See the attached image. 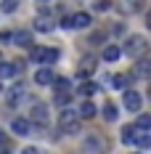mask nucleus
<instances>
[{"label": "nucleus", "instance_id": "obj_24", "mask_svg": "<svg viewBox=\"0 0 151 154\" xmlns=\"http://www.w3.org/2000/svg\"><path fill=\"white\" fill-rule=\"evenodd\" d=\"M135 128H138V130H151V117H149V114H138Z\"/></svg>", "mask_w": 151, "mask_h": 154}, {"label": "nucleus", "instance_id": "obj_7", "mask_svg": "<svg viewBox=\"0 0 151 154\" xmlns=\"http://www.w3.org/2000/svg\"><path fill=\"white\" fill-rule=\"evenodd\" d=\"M29 122H32V125H40V128H45V125H48V106H45V104H40V101H35V104H32Z\"/></svg>", "mask_w": 151, "mask_h": 154}, {"label": "nucleus", "instance_id": "obj_20", "mask_svg": "<svg viewBox=\"0 0 151 154\" xmlns=\"http://www.w3.org/2000/svg\"><path fill=\"white\" fill-rule=\"evenodd\" d=\"M104 149H106V143L98 136H90V138L85 141V152H104Z\"/></svg>", "mask_w": 151, "mask_h": 154}, {"label": "nucleus", "instance_id": "obj_12", "mask_svg": "<svg viewBox=\"0 0 151 154\" xmlns=\"http://www.w3.org/2000/svg\"><path fill=\"white\" fill-rule=\"evenodd\" d=\"M11 40H14L19 48H29L32 45V32L29 29H19V32H11Z\"/></svg>", "mask_w": 151, "mask_h": 154}, {"label": "nucleus", "instance_id": "obj_33", "mask_svg": "<svg viewBox=\"0 0 151 154\" xmlns=\"http://www.w3.org/2000/svg\"><path fill=\"white\" fill-rule=\"evenodd\" d=\"M40 3H45V0H40Z\"/></svg>", "mask_w": 151, "mask_h": 154}, {"label": "nucleus", "instance_id": "obj_4", "mask_svg": "<svg viewBox=\"0 0 151 154\" xmlns=\"http://www.w3.org/2000/svg\"><path fill=\"white\" fill-rule=\"evenodd\" d=\"M24 96H27V85H24V82H16L14 88L5 91V104H8L11 109H16L21 101H24Z\"/></svg>", "mask_w": 151, "mask_h": 154}, {"label": "nucleus", "instance_id": "obj_29", "mask_svg": "<svg viewBox=\"0 0 151 154\" xmlns=\"http://www.w3.org/2000/svg\"><path fill=\"white\" fill-rule=\"evenodd\" d=\"M11 43V32H0V45H8Z\"/></svg>", "mask_w": 151, "mask_h": 154}, {"label": "nucleus", "instance_id": "obj_27", "mask_svg": "<svg viewBox=\"0 0 151 154\" xmlns=\"http://www.w3.org/2000/svg\"><path fill=\"white\" fill-rule=\"evenodd\" d=\"M69 98H72V91H61V93H56V104H59V106H66V104H69Z\"/></svg>", "mask_w": 151, "mask_h": 154}, {"label": "nucleus", "instance_id": "obj_9", "mask_svg": "<svg viewBox=\"0 0 151 154\" xmlns=\"http://www.w3.org/2000/svg\"><path fill=\"white\" fill-rule=\"evenodd\" d=\"M53 77H56V72L50 69V64H43V66L35 72V82H37V85H50Z\"/></svg>", "mask_w": 151, "mask_h": 154}, {"label": "nucleus", "instance_id": "obj_5", "mask_svg": "<svg viewBox=\"0 0 151 154\" xmlns=\"http://www.w3.org/2000/svg\"><path fill=\"white\" fill-rule=\"evenodd\" d=\"M122 106L127 109V112H140V106H143V98H140V93L138 91H122Z\"/></svg>", "mask_w": 151, "mask_h": 154}, {"label": "nucleus", "instance_id": "obj_1", "mask_svg": "<svg viewBox=\"0 0 151 154\" xmlns=\"http://www.w3.org/2000/svg\"><path fill=\"white\" fill-rule=\"evenodd\" d=\"M59 128H61V133H66V136H80V130H82V120L77 117L74 109H69V104L59 114Z\"/></svg>", "mask_w": 151, "mask_h": 154}, {"label": "nucleus", "instance_id": "obj_28", "mask_svg": "<svg viewBox=\"0 0 151 154\" xmlns=\"http://www.w3.org/2000/svg\"><path fill=\"white\" fill-rule=\"evenodd\" d=\"M109 8H111L109 0H95V11H109Z\"/></svg>", "mask_w": 151, "mask_h": 154}, {"label": "nucleus", "instance_id": "obj_23", "mask_svg": "<svg viewBox=\"0 0 151 154\" xmlns=\"http://www.w3.org/2000/svg\"><path fill=\"white\" fill-rule=\"evenodd\" d=\"M53 88H56V93H61V91H72V82L66 80V77H53V82H50Z\"/></svg>", "mask_w": 151, "mask_h": 154}, {"label": "nucleus", "instance_id": "obj_13", "mask_svg": "<svg viewBox=\"0 0 151 154\" xmlns=\"http://www.w3.org/2000/svg\"><path fill=\"white\" fill-rule=\"evenodd\" d=\"M32 27H35L37 32H50V29H53V21H50V16H48V14H40L35 21H32Z\"/></svg>", "mask_w": 151, "mask_h": 154}, {"label": "nucleus", "instance_id": "obj_21", "mask_svg": "<svg viewBox=\"0 0 151 154\" xmlns=\"http://www.w3.org/2000/svg\"><path fill=\"white\" fill-rule=\"evenodd\" d=\"M77 93H80V96H85V98H90L93 93H98V85H95V82H90V80H85V82L77 88Z\"/></svg>", "mask_w": 151, "mask_h": 154}, {"label": "nucleus", "instance_id": "obj_3", "mask_svg": "<svg viewBox=\"0 0 151 154\" xmlns=\"http://www.w3.org/2000/svg\"><path fill=\"white\" fill-rule=\"evenodd\" d=\"M32 48V59L35 61H40V64H53L59 61V51L56 48H40V45H29Z\"/></svg>", "mask_w": 151, "mask_h": 154}, {"label": "nucleus", "instance_id": "obj_2", "mask_svg": "<svg viewBox=\"0 0 151 154\" xmlns=\"http://www.w3.org/2000/svg\"><path fill=\"white\" fill-rule=\"evenodd\" d=\"M146 48H149V40H146L143 35H127V40H125V45H122V53L130 56V59H138V56L146 53Z\"/></svg>", "mask_w": 151, "mask_h": 154}, {"label": "nucleus", "instance_id": "obj_31", "mask_svg": "<svg viewBox=\"0 0 151 154\" xmlns=\"http://www.w3.org/2000/svg\"><path fill=\"white\" fill-rule=\"evenodd\" d=\"M0 143H5V133L3 130H0Z\"/></svg>", "mask_w": 151, "mask_h": 154}, {"label": "nucleus", "instance_id": "obj_32", "mask_svg": "<svg viewBox=\"0 0 151 154\" xmlns=\"http://www.w3.org/2000/svg\"><path fill=\"white\" fill-rule=\"evenodd\" d=\"M3 91H5V88H3V80H0V93H3Z\"/></svg>", "mask_w": 151, "mask_h": 154}, {"label": "nucleus", "instance_id": "obj_30", "mask_svg": "<svg viewBox=\"0 0 151 154\" xmlns=\"http://www.w3.org/2000/svg\"><path fill=\"white\" fill-rule=\"evenodd\" d=\"M61 27H64V29H72V21H69V16H64V19H61Z\"/></svg>", "mask_w": 151, "mask_h": 154}, {"label": "nucleus", "instance_id": "obj_18", "mask_svg": "<svg viewBox=\"0 0 151 154\" xmlns=\"http://www.w3.org/2000/svg\"><path fill=\"white\" fill-rule=\"evenodd\" d=\"M135 130H138L135 125H125V128L119 130V133H122V136H119V141L125 143V146H133V138H135Z\"/></svg>", "mask_w": 151, "mask_h": 154}, {"label": "nucleus", "instance_id": "obj_11", "mask_svg": "<svg viewBox=\"0 0 151 154\" xmlns=\"http://www.w3.org/2000/svg\"><path fill=\"white\" fill-rule=\"evenodd\" d=\"M19 69H21V61H0V80H14L16 75H19Z\"/></svg>", "mask_w": 151, "mask_h": 154}, {"label": "nucleus", "instance_id": "obj_15", "mask_svg": "<svg viewBox=\"0 0 151 154\" xmlns=\"http://www.w3.org/2000/svg\"><path fill=\"white\" fill-rule=\"evenodd\" d=\"M133 77H138V80H146V77H149V59H146V56H138V64H135Z\"/></svg>", "mask_w": 151, "mask_h": 154}, {"label": "nucleus", "instance_id": "obj_34", "mask_svg": "<svg viewBox=\"0 0 151 154\" xmlns=\"http://www.w3.org/2000/svg\"><path fill=\"white\" fill-rule=\"evenodd\" d=\"M0 61H3V59H0Z\"/></svg>", "mask_w": 151, "mask_h": 154}, {"label": "nucleus", "instance_id": "obj_22", "mask_svg": "<svg viewBox=\"0 0 151 154\" xmlns=\"http://www.w3.org/2000/svg\"><path fill=\"white\" fill-rule=\"evenodd\" d=\"M122 3H125V11H130V14H140L146 8V0H122Z\"/></svg>", "mask_w": 151, "mask_h": 154}, {"label": "nucleus", "instance_id": "obj_26", "mask_svg": "<svg viewBox=\"0 0 151 154\" xmlns=\"http://www.w3.org/2000/svg\"><path fill=\"white\" fill-rule=\"evenodd\" d=\"M109 82H111V85H114V88H117V91H125V88H127V77H122V75H117V77H111V80H109Z\"/></svg>", "mask_w": 151, "mask_h": 154}, {"label": "nucleus", "instance_id": "obj_16", "mask_svg": "<svg viewBox=\"0 0 151 154\" xmlns=\"http://www.w3.org/2000/svg\"><path fill=\"white\" fill-rule=\"evenodd\" d=\"M133 143H135V146H140V149H149V146H151V130H135Z\"/></svg>", "mask_w": 151, "mask_h": 154}, {"label": "nucleus", "instance_id": "obj_19", "mask_svg": "<svg viewBox=\"0 0 151 154\" xmlns=\"http://www.w3.org/2000/svg\"><path fill=\"white\" fill-rule=\"evenodd\" d=\"M117 117H119V109H117V104L106 101V104H104V120H106V122H117Z\"/></svg>", "mask_w": 151, "mask_h": 154}, {"label": "nucleus", "instance_id": "obj_10", "mask_svg": "<svg viewBox=\"0 0 151 154\" xmlns=\"http://www.w3.org/2000/svg\"><path fill=\"white\" fill-rule=\"evenodd\" d=\"M69 21H72V29H88V27L93 24V16L85 14V11H80V14L69 16Z\"/></svg>", "mask_w": 151, "mask_h": 154}, {"label": "nucleus", "instance_id": "obj_14", "mask_svg": "<svg viewBox=\"0 0 151 154\" xmlns=\"http://www.w3.org/2000/svg\"><path fill=\"white\" fill-rule=\"evenodd\" d=\"M95 112H98L95 104H93V101H85L82 106L77 109V117H80V120H93V117H95Z\"/></svg>", "mask_w": 151, "mask_h": 154}, {"label": "nucleus", "instance_id": "obj_6", "mask_svg": "<svg viewBox=\"0 0 151 154\" xmlns=\"http://www.w3.org/2000/svg\"><path fill=\"white\" fill-rule=\"evenodd\" d=\"M95 66H98V59H95L93 53H85V56L80 59V64H77V75L80 77H90L93 72H95Z\"/></svg>", "mask_w": 151, "mask_h": 154}, {"label": "nucleus", "instance_id": "obj_17", "mask_svg": "<svg viewBox=\"0 0 151 154\" xmlns=\"http://www.w3.org/2000/svg\"><path fill=\"white\" fill-rule=\"evenodd\" d=\"M119 56H122V51H119L117 45H104V51H101V59H104V61H109V64L117 61Z\"/></svg>", "mask_w": 151, "mask_h": 154}, {"label": "nucleus", "instance_id": "obj_8", "mask_svg": "<svg viewBox=\"0 0 151 154\" xmlns=\"http://www.w3.org/2000/svg\"><path fill=\"white\" fill-rule=\"evenodd\" d=\"M11 130H14L16 136L27 138V136H32V122L24 120V117H14V120H11Z\"/></svg>", "mask_w": 151, "mask_h": 154}, {"label": "nucleus", "instance_id": "obj_25", "mask_svg": "<svg viewBox=\"0 0 151 154\" xmlns=\"http://www.w3.org/2000/svg\"><path fill=\"white\" fill-rule=\"evenodd\" d=\"M16 8H19V0H3V3H0V11H3V14H14Z\"/></svg>", "mask_w": 151, "mask_h": 154}]
</instances>
